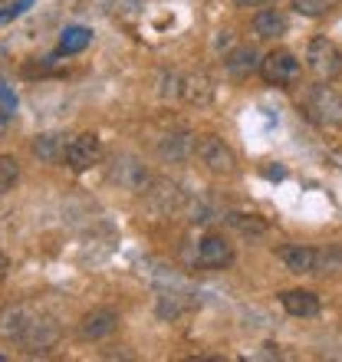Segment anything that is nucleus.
Instances as JSON below:
<instances>
[{"label": "nucleus", "mask_w": 342, "mask_h": 362, "mask_svg": "<svg viewBox=\"0 0 342 362\" xmlns=\"http://www.w3.org/2000/svg\"><path fill=\"white\" fill-rule=\"evenodd\" d=\"M303 115L323 132H339L342 129V95L326 83H316L303 95Z\"/></svg>", "instance_id": "nucleus-1"}, {"label": "nucleus", "mask_w": 342, "mask_h": 362, "mask_svg": "<svg viewBox=\"0 0 342 362\" xmlns=\"http://www.w3.org/2000/svg\"><path fill=\"white\" fill-rule=\"evenodd\" d=\"M162 95L165 99H181L184 105L204 109V105H211V99H214V79H211L204 69H198V73H168Z\"/></svg>", "instance_id": "nucleus-2"}, {"label": "nucleus", "mask_w": 342, "mask_h": 362, "mask_svg": "<svg viewBox=\"0 0 342 362\" xmlns=\"http://www.w3.org/2000/svg\"><path fill=\"white\" fill-rule=\"evenodd\" d=\"M306 66L319 83H333L342 73V49L329 37H313L306 47Z\"/></svg>", "instance_id": "nucleus-3"}, {"label": "nucleus", "mask_w": 342, "mask_h": 362, "mask_svg": "<svg viewBox=\"0 0 342 362\" xmlns=\"http://www.w3.org/2000/svg\"><path fill=\"white\" fill-rule=\"evenodd\" d=\"M194 155L201 158V165L214 175H234L237 172V155L224 139L218 135H194Z\"/></svg>", "instance_id": "nucleus-4"}, {"label": "nucleus", "mask_w": 342, "mask_h": 362, "mask_svg": "<svg viewBox=\"0 0 342 362\" xmlns=\"http://www.w3.org/2000/svg\"><path fill=\"white\" fill-rule=\"evenodd\" d=\"M303 66L300 59L290 53V49H270L264 59H260V76H264L266 86H280V89H290L300 79Z\"/></svg>", "instance_id": "nucleus-5"}, {"label": "nucleus", "mask_w": 342, "mask_h": 362, "mask_svg": "<svg viewBox=\"0 0 342 362\" xmlns=\"http://www.w3.org/2000/svg\"><path fill=\"white\" fill-rule=\"evenodd\" d=\"M17 343L27 349V356H47L49 349L59 343V323L53 316L33 313V320H30L27 329L20 333Z\"/></svg>", "instance_id": "nucleus-6"}, {"label": "nucleus", "mask_w": 342, "mask_h": 362, "mask_svg": "<svg viewBox=\"0 0 342 362\" xmlns=\"http://www.w3.org/2000/svg\"><path fill=\"white\" fill-rule=\"evenodd\" d=\"M102 158V139L95 132H79L73 135L66 142V152H63V162L73 168V172H86V168H93L99 165Z\"/></svg>", "instance_id": "nucleus-7"}, {"label": "nucleus", "mask_w": 342, "mask_h": 362, "mask_svg": "<svg viewBox=\"0 0 342 362\" xmlns=\"http://www.w3.org/2000/svg\"><path fill=\"white\" fill-rule=\"evenodd\" d=\"M234 264V247L228 238L220 234H204L198 240V254H194V267L201 270H224Z\"/></svg>", "instance_id": "nucleus-8"}, {"label": "nucleus", "mask_w": 342, "mask_h": 362, "mask_svg": "<svg viewBox=\"0 0 342 362\" xmlns=\"http://www.w3.org/2000/svg\"><path fill=\"white\" fill-rule=\"evenodd\" d=\"M115 326H119V313L112 306H95L79 320V336L86 343H99V339L115 333Z\"/></svg>", "instance_id": "nucleus-9"}, {"label": "nucleus", "mask_w": 342, "mask_h": 362, "mask_svg": "<svg viewBox=\"0 0 342 362\" xmlns=\"http://www.w3.org/2000/svg\"><path fill=\"white\" fill-rule=\"evenodd\" d=\"M276 257L283 260V267L290 274H316L319 267V247H309V244H286V247L276 250Z\"/></svg>", "instance_id": "nucleus-10"}, {"label": "nucleus", "mask_w": 342, "mask_h": 362, "mask_svg": "<svg viewBox=\"0 0 342 362\" xmlns=\"http://www.w3.org/2000/svg\"><path fill=\"white\" fill-rule=\"evenodd\" d=\"M112 181H119V185H122V188H129V191L145 194V191H148V185H152L155 178L148 175V168H145L142 162H135V158H115Z\"/></svg>", "instance_id": "nucleus-11"}, {"label": "nucleus", "mask_w": 342, "mask_h": 362, "mask_svg": "<svg viewBox=\"0 0 342 362\" xmlns=\"http://www.w3.org/2000/svg\"><path fill=\"white\" fill-rule=\"evenodd\" d=\"M280 303L290 316H300V320H313L319 316V296L313 290H286L280 293Z\"/></svg>", "instance_id": "nucleus-12"}, {"label": "nucleus", "mask_w": 342, "mask_h": 362, "mask_svg": "<svg viewBox=\"0 0 342 362\" xmlns=\"http://www.w3.org/2000/svg\"><path fill=\"white\" fill-rule=\"evenodd\" d=\"M224 69L234 79H247L250 73H260V57H256L254 47H237L224 57Z\"/></svg>", "instance_id": "nucleus-13"}, {"label": "nucleus", "mask_w": 342, "mask_h": 362, "mask_svg": "<svg viewBox=\"0 0 342 362\" xmlns=\"http://www.w3.org/2000/svg\"><path fill=\"white\" fill-rule=\"evenodd\" d=\"M33 320V310L27 303H13L0 310V336L4 339H20V333L27 329V323Z\"/></svg>", "instance_id": "nucleus-14"}, {"label": "nucleus", "mask_w": 342, "mask_h": 362, "mask_svg": "<svg viewBox=\"0 0 342 362\" xmlns=\"http://www.w3.org/2000/svg\"><path fill=\"white\" fill-rule=\"evenodd\" d=\"M158 155L165 162H188L194 155V135L191 132H168L158 142Z\"/></svg>", "instance_id": "nucleus-15"}, {"label": "nucleus", "mask_w": 342, "mask_h": 362, "mask_svg": "<svg viewBox=\"0 0 342 362\" xmlns=\"http://www.w3.org/2000/svg\"><path fill=\"white\" fill-rule=\"evenodd\" d=\"M30 152H33V158H40V162H59L63 152H66V142H63L59 132H43L33 139Z\"/></svg>", "instance_id": "nucleus-16"}, {"label": "nucleus", "mask_w": 342, "mask_h": 362, "mask_svg": "<svg viewBox=\"0 0 342 362\" xmlns=\"http://www.w3.org/2000/svg\"><path fill=\"white\" fill-rule=\"evenodd\" d=\"M254 33L256 40H280L286 33V17L280 10H260L254 17Z\"/></svg>", "instance_id": "nucleus-17"}, {"label": "nucleus", "mask_w": 342, "mask_h": 362, "mask_svg": "<svg viewBox=\"0 0 342 362\" xmlns=\"http://www.w3.org/2000/svg\"><path fill=\"white\" fill-rule=\"evenodd\" d=\"M224 221H228L237 234H244V238H264V234H266V221L260 218V214H247V211H228V214H224Z\"/></svg>", "instance_id": "nucleus-18"}, {"label": "nucleus", "mask_w": 342, "mask_h": 362, "mask_svg": "<svg viewBox=\"0 0 342 362\" xmlns=\"http://www.w3.org/2000/svg\"><path fill=\"white\" fill-rule=\"evenodd\" d=\"M93 43V30L89 27H66L63 37H59V57H73V53H83L86 47Z\"/></svg>", "instance_id": "nucleus-19"}, {"label": "nucleus", "mask_w": 342, "mask_h": 362, "mask_svg": "<svg viewBox=\"0 0 342 362\" xmlns=\"http://www.w3.org/2000/svg\"><path fill=\"white\" fill-rule=\"evenodd\" d=\"M20 181V165L13 155H0V194L13 191V185Z\"/></svg>", "instance_id": "nucleus-20"}, {"label": "nucleus", "mask_w": 342, "mask_h": 362, "mask_svg": "<svg viewBox=\"0 0 342 362\" xmlns=\"http://www.w3.org/2000/svg\"><path fill=\"white\" fill-rule=\"evenodd\" d=\"M290 4H293V10L303 13V17H326L339 0H290Z\"/></svg>", "instance_id": "nucleus-21"}, {"label": "nucleus", "mask_w": 342, "mask_h": 362, "mask_svg": "<svg viewBox=\"0 0 342 362\" xmlns=\"http://www.w3.org/2000/svg\"><path fill=\"white\" fill-rule=\"evenodd\" d=\"M333 270H342V247L339 244L319 247V267H316V274H333Z\"/></svg>", "instance_id": "nucleus-22"}, {"label": "nucleus", "mask_w": 342, "mask_h": 362, "mask_svg": "<svg viewBox=\"0 0 342 362\" xmlns=\"http://www.w3.org/2000/svg\"><path fill=\"white\" fill-rule=\"evenodd\" d=\"M13 112H17V95H13L7 86H4V83H0V132L10 125Z\"/></svg>", "instance_id": "nucleus-23"}, {"label": "nucleus", "mask_w": 342, "mask_h": 362, "mask_svg": "<svg viewBox=\"0 0 342 362\" xmlns=\"http://www.w3.org/2000/svg\"><path fill=\"white\" fill-rule=\"evenodd\" d=\"M276 0H237V7H270Z\"/></svg>", "instance_id": "nucleus-24"}, {"label": "nucleus", "mask_w": 342, "mask_h": 362, "mask_svg": "<svg viewBox=\"0 0 342 362\" xmlns=\"http://www.w3.org/2000/svg\"><path fill=\"white\" fill-rule=\"evenodd\" d=\"M7 276V257H0V280Z\"/></svg>", "instance_id": "nucleus-25"}]
</instances>
